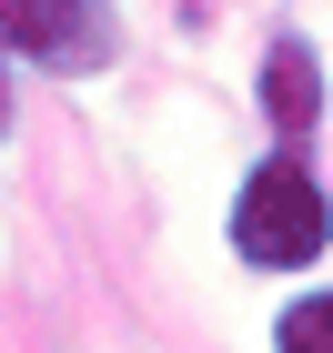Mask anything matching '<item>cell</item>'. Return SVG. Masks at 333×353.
Returning a JSON list of instances; mask_svg holds the SVG:
<instances>
[{
	"label": "cell",
	"mask_w": 333,
	"mask_h": 353,
	"mask_svg": "<svg viewBox=\"0 0 333 353\" xmlns=\"http://www.w3.org/2000/svg\"><path fill=\"white\" fill-rule=\"evenodd\" d=\"M273 353H333V293H303V303H283V323H273Z\"/></svg>",
	"instance_id": "cell-4"
},
{
	"label": "cell",
	"mask_w": 333,
	"mask_h": 353,
	"mask_svg": "<svg viewBox=\"0 0 333 353\" xmlns=\"http://www.w3.org/2000/svg\"><path fill=\"white\" fill-rule=\"evenodd\" d=\"M232 252L252 272H303V263L333 252V202L313 182L303 141H283V152H263L243 172V192H232Z\"/></svg>",
	"instance_id": "cell-1"
},
{
	"label": "cell",
	"mask_w": 333,
	"mask_h": 353,
	"mask_svg": "<svg viewBox=\"0 0 333 353\" xmlns=\"http://www.w3.org/2000/svg\"><path fill=\"white\" fill-rule=\"evenodd\" d=\"M263 101H273L283 141H303V132H313V111H323V71H313V51L293 41V30L263 51Z\"/></svg>",
	"instance_id": "cell-3"
},
{
	"label": "cell",
	"mask_w": 333,
	"mask_h": 353,
	"mask_svg": "<svg viewBox=\"0 0 333 353\" xmlns=\"http://www.w3.org/2000/svg\"><path fill=\"white\" fill-rule=\"evenodd\" d=\"M0 61L91 81L121 61V21H111V0H0Z\"/></svg>",
	"instance_id": "cell-2"
}]
</instances>
